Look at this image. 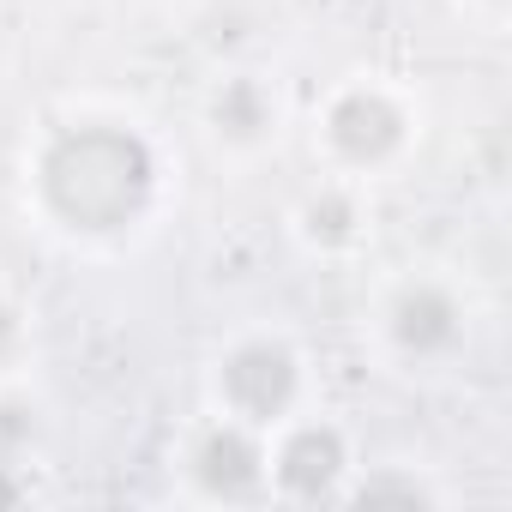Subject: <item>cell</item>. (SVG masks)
I'll return each mask as SVG.
<instances>
[{
  "mask_svg": "<svg viewBox=\"0 0 512 512\" xmlns=\"http://www.w3.org/2000/svg\"><path fill=\"white\" fill-rule=\"evenodd\" d=\"M163 193L157 145L109 115H79L43 133L31 157L37 211L73 241H121L133 235Z\"/></svg>",
  "mask_w": 512,
  "mask_h": 512,
  "instance_id": "obj_1",
  "label": "cell"
},
{
  "mask_svg": "<svg viewBox=\"0 0 512 512\" xmlns=\"http://www.w3.org/2000/svg\"><path fill=\"white\" fill-rule=\"evenodd\" d=\"M211 398H217L223 416H235L247 428L290 422L296 404H302V356H296V344L278 338V332L235 338L211 368Z\"/></svg>",
  "mask_w": 512,
  "mask_h": 512,
  "instance_id": "obj_2",
  "label": "cell"
},
{
  "mask_svg": "<svg viewBox=\"0 0 512 512\" xmlns=\"http://www.w3.org/2000/svg\"><path fill=\"white\" fill-rule=\"evenodd\" d=\"M416 139V121L404 109L398 91L374 85V79H356L344 91H332L326 115H320V145L326 157L344 169V175H380L392 169Z\"/></svg>",
  "mask_w": 512,
  "mask_h": 512,
  "instance_id": "obj_3",
  "label": "cell"
},
{
  "mask_svg": "<svg viewBox=\"0 0 512 512\" xmlns=\"http://www.w3.org/2000/svg\"><path fill=\"white\" fill-rule=\"evenodd\" d=\"M380 332L404 362H446V356L464 350L470 314H464V296L446 278H404L380 302Z\"/></svg>",
  "mask_w": 512,
  "mask_h": 512,
  "instance_id": "obj_4",
  "label": "cell"
},
{
  "mask_svg": "<svg viewBox=\"0 0 512 512\" xmlns=\"http://www.w3.org/2000/svg\"><path fill=\"white\" fill-rule=\"evenodd\" d=\"M187 476L205 500H223V506H247V500L272 494V464H266L260 428H247L235 416L205 422L187 446Z\"/></svg>",
  "mask_w": 512,
  "mask_h": 512,
  "instance_id": "obj_5",
  "label": "cell"
},
{
  "mask_svg": "<svg viewBox=\"0 0 512 512\" xmlns=\"http://www.w3.org/2000/svg\"><path fill=\"white\" fill-rule=\"evenodd\" d=\"M266 464H272V488L284 500H332V494H344L350 440L332 422H290L278 434V446L266 452Z\"/></svg>",
  "mask_w": 512,
  "mask_h": 512,
  "instance_id": "obj_6",
  "label": "cell"
},
{
  "mask_svg": "<svg viewBox=\"0 0 512 512\" xmlns=\"http://www.w3.org/2000/svg\"><path fill=\"white\" fill-rule=\"evenodd\" d=\"M278 121H284L278 91L260 73H229L205 97V127L229 151H260V145H272L278 139Z\"/></svg>",
  "mask_w": 512,
  "mask_h": 512,
  "instance_id": "obj_7",
  "label": "cell"
},
{
  "mask_svg": "<svg viewBox=\"0 0 512 512\" xmlns=\"http://www.w3.org/2000/svg\"><path fill=\"white\" fill-rule=\"evenodd\" d=\"M296 229L320 253H350L368 235V205H362V193L350 181H326L296 205Z\"/></svg>",
  "mask_w": 512,
  "mask_h": 512,
  "instance_id": "obj_8",
  "label": "cell"
},
{
  "mask_svg": "<svg viewBox=\"0 0 512 512\" xmlns=\"http://www.w3.org/2000/svg\"><path fill=\"white\" fill-rule=\"evenodd\" d=\"M356 500H404V506H416V500H434V488H428L422 476L374 470V476H362V482H356Z\"/></svg>",
  "mask_w": 512,
  "mask_h": 512,
  "instance_id": "obj_9",
  "label": "cell"
},
{
  "mask_svg": "<svg viewBox=\"0 0 512 512\" xmlns=\"http://www.w3.org/2000/svg\"><path fill=\"white\" fill-rule=\"evenodd\" d=\"M19 344H25V320H19V308L7 296H0V368L19 356Z\"/></svg>",
  "mask_w": 512,
  "mask_h": 512,
  "instance_id": "obj_10",
  "label": "cell"
},
{
  "mask_svg": "<svg viewBox=\"0 0 512 512\" xmlns=\"http://www.w3.org/2000/svg\"><path fill=\"white\" fill-rule=\"evenodd\" d=\"M19 494H25V482H19V476H7V464H0V506H13Z\"/></svg>",
  "mask_w": 512,
  "mask_h": 512,
  "instance_id": "obj_11",
  "label": "cell"
},
{
  "mask_svg": "<svg viewBox=\"0 0 512 512\" xmlns=\"http://www.w3.org/2000/svg\"><path fill=\"white\" fill-rule=\"evenodd\" d=\"M476 7H488V13H500V7H506V0H476Z\"/></svg>",
  "mask_w": 512,
  "mask_h": 512,
  "instance_id": "obj_12",
  "label": "cell"
}]
</instances>
